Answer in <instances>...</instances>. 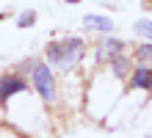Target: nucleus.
<instances>
[{"label": "nucleus", "mask_w": 152, "mask_h": 138, "mask_svg": "<svg viewBox=\"0 0 152 138\" xmlns=\"http://www.w3.org/2000/svg\"><path fill=\"white\" fill-rule=\"evenodd\" d=\"M136 33L152 42V22H149V20H138V22H136Z\"/></svg>", "instance_id": "9"}, {"label": "nucleus", "mask_w": 152, "mask_h": 138, "mask_svg": "<svg viewBox=\"0 0 152 138\" xmlns=\"http://www.w3.org/2000/svg\"><path fill=\"white\" fill-rule=\"evenodd\" d=\"M136 58L144 64V66H152V44H141L138 53H136Z\"/></svg>", "instance_id": "8"}, {"label": "nucleus", "mask_w": 152, "mask_h": 138, "mask_svg": "<svg viewBox=\"0 0 152 138\" xmlns=\"http://www.w3.org/2000/svg\"><path fill=\"white\" fill-rule=\"evenodd\" d=\"M130 83H133V88H152V66H141L133 72V77H130Z\"/></svg>", "instance_id": "5"}, {"label": "nucleus", "mask_w": 152, "mask_h": 138, "mask_svg": "<svg viewBox=\"0 0 152 138\" xmlns=\"http://www.w3.org/2000/svg\"><path fill=\"white\" fill-rule=\"evenodd\" d=\"M111 66H113V75L116 77H127V75H133V72H130V61L127 58H124V55L119 53V55H113V58H111Z\"/></svg>", "instance_id": "6"}, {"label": "nucleus", "mask_w": 152, "mask_h": 138, "mask_svg": "<svg viewBox=\"0 0 152 138\" xmlns=\"http://www.w3.org/2000/svg\"><path fill=\"white\" fill-rule=\"evenodd\" d=\"M83 28H86V31H100V33H105V36H111V31H113V22L108 20V17L88 14V17H83Z\"/></svg>", "instance_id": "4"}, {"label": "nucleus", "mask_w": 152, "mask_h": 138, "mask_svg": "<svg viewBox=\"0 0 152 138\" xmlns=\"http://www.w3.org/2000/svg\"><path fill=\"white\" fill-rule=\"evenodd\" d=\"M33 20H36V14H33V11H25V14L20 17V28H28V25H33Z\"/></svg>", "instance_id": "10"}, {"label": "nucleus", "mask_w": 152, "mask_h": 138, "mask_svg": "<svg viewBox=\"0 0 152 138\" xmlns=\"http://www.w3.org/2000/svg\"><path fill=\"white\" fill-rule=\"evenodd\" d=\"M83 55V42L80 39H61V42H53L47 47V61L58 69H69L75 61H80Z\"/></svg>", "instance_id": "1"}, {"label": "nucleus", "mask_w": 152, "mask_h": 138, "mask_svg": "<svg viewBox=\"0 0 152 138\" xmlns=\"http://www.w3.org/2000/svg\"><path fill=\"white\" fill-rule=\"evenodd\" d=\"M33 86H36L39 97H44L47 102L56 99V77H53L47 64H36V66H33Z\"/></svg>", "instance_id": "2"}, {"label": "nucleus", "mask_w": 152, "mask_h": 138, "mask_svg": "<svg viewBox=\"0 0 152 138\" xmlns=\"http://www.w3.org/2000/svg\"><path fill=\"white\" fill-rule=\"evenodd\" d=\"M122 50H124V42H119V39H105L102 47H100V53L105 58H113V55H119Z\"/></svg>", "instance_id": "7"}, {"label": "nucleus", "mask_w": 152, "mask_h": 138, "mask_svg": "<svg viewBox=\"0 0 152 138\" xmlns=\"http://www.w3.org/2000/svg\"><path fill=\"white\" fill-rule=\"evenodd\" d=\"M20 91H25V80L20 75H3L0 77V99H8V97L20 94Z\"/></svg>", "instance_id": "3"}, {"label": "nucleus", "mask_w": 152, "mask_h": 138, "mask_svg": "<svg viewBox=\"0 0 152 138\" xmlns=\"http://www.w3.org/2000/svg\"><path fill=\"white\" fill-rule=\"evenodd\" d=\"M66 3H80V0H66Z\"/></svg>", "instance_id": "11"}]
</instances>
